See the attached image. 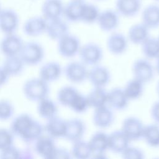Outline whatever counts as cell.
Returning a JSON list of instances; mask_svg holds the SVG:
<instances>
[{"instance_id": "43", "label": "cell", "mask_w": 159, "mask_h": 159, "mask_svg": "<svg viewBox=\"0 0 159 159\" xmlns=\"http://www.w3.org/2000/svg\"><path fill=\"white\" fill-rule=\"evenodd\" d=\"M20 150L14 145L9 147L0 151V158H19Z\"/></svg>"}, {"instance_id": "16", "label": "cell", "mask_w": 159, "mask_h": 159, "mask_svg": "<svg viewBox=\"0 0 159 159\" xmlns=\"http://www.w3.org/2000/svg\"><path fill=\"white\" fill-rule=\"evenodd\" d=\"M64 6L61 0H45L41 7L42 16L47 21L61 18Z\"/></svg>"}, {"instance_id": "7", "label": "cell", "mask_w": 159, "mask_h": 159, "mask_svg": "<svg viewBox=\"0 0 159 159\" xmlns=\"http://www.w3.org/2000/svg\"><path fill=\"white\" fill-rule=\"evenodd\" d=\"M19 25V17L16 11L11 8L0 11V30L5 35L15 34Z\"/></svg>"}, {"instance_id": "48", "label": "cell", "mask_w": 159, "mask_h": 159, "mask_svg": "<svg viewBox=\"0 0 159 159\" xmlns=\"http://www.w3.org/2000/svg\"><path fill=\"white\" fill-rule=\"evenodd\" d=\"M155 60H156V63H155V70H156L157 73L159 75V57Z\"/></svg>"}, {"instance_id": "24", "label": "cell", "mask_w": 159, "mask_h": 159, "mask_svg": "<svg viewBox=\"0 0 159 159\" xmlns=\"http://www.w3.org/2000/svg\"><path fill=\"white\" fill-rule=\"evenodd\" d=\"M84 2L83 0H71L64 6L63 16L70 22L81 21Z\"/></svg>"}, {"instance_id": "40", "label": "cell", "mask_w": 159, "mask_h": 159, "mask_svg": "<svg viewBox=\"0 0 159 159\" xmlns=\"http://www.w3.org/2000/svg\"><path fill=\"white\" fill-rule=\"evenodd\" d=\"M14 114V107L8 100H0V120L10 119Z\"/></svg>"}, {"instance_id": "21", "label": "cell", "mask_w": 159, "mask_h": 159, "mask_svg": "<svg viewBox=\"0 0 159 159\" xmlns=\"http://www.w3.org/2000/svg\"><path fill=\"white\" fill-rule=\"evenodd\" d=\"M60 64L57 61H51L44 63L39 69V78L48 83L58 80L62 73Z\"/></svg>"}, {"instance_id": "17", "label": "cell", "mask_w": 159, "mask_h": 159, "mask_svg": "<svg viewBox=\"0 0 159 159\" xmlns=\"http://www.w3.org/2000/svg\"><path fill=\"white\" fill-rule=\"evenodd\" d=\"M129 102L123 88L116 87L107 92V104L112 109L124 111L128 107Z\"/></svg>"}, {"instance_id": "28", "label": "cell", "mask_w": 159, "mask_h": 159, "mask_svg": "<svg viewBox=\"0 0 159 159\" xmlns=\"http://www.w3.org/2000/svg\"><path fill=\"white\" fill-rule=\"evenodd\" d=\"M37 112L40 117L46 120L57 116L58 107L57 104L48 97L37 102Z\"/></svg>"}, {"instance_id": "3", "label": "cell", "mask_w": 159, "mask_h": 159, "mask_svg": "<svg viewBox=\"0 0 159 159\" xmlns=\"http://www.w3.org/2000/svg\"><path fill=\"white\" fill-rule=\"evenodd\" d=\"M80 61L86 66L98 65L103 58V50L101 46L89 42L81 46L78 54Z\"/></svg>"}, {"instance_id": "26", "label": "cell", "mask_w": 159, "mask_h": 159, "mask_svg": "<svg viewBox=\"0 0 159 159\" xmlns=\"http://www.w3.org/2000/svg\"><path fill=\"white\" fill-rule=\"evenodd\" d=\"M142 23L149 29L159 27V6L150 4L147 6L142 14Z\"/></svg>"}, {"instance_id": "36", "label": "cell", "mask_w": 159, "mask_h": 159, "mask_svg": "<svg viewBox=\"0 0 159 159\" xmlns=\"http://www.w3.org/2000/svg\"><path fill=\"white\" fill-rule=\"evenodd\" d=\"M79 91L73 86H65L61 87L57 94L58 103L65 107H70L71 102Z\"/></svg>"}, {"instance_id": "45", "label": "cell", "mask_w": 159, "mask_h": 159, "mask_svg": "<svg viewBox=\"0 0 159 159\" xmlns=\"http://www.w3.org/2000/svg\"><path fill=\"white\" fill-rule=\"evenodd\" d=\"M150 115L155 123L159 124V101H156L152 106Z\"/></svg>"}, {"instance_id": "31", "label": "cell", "mask_w": 159, "mask_h": 159, "mask_svg": "<svg viewBox=\"0 0 159 159\" xmlns=\"http://www.w3.org/2000/svg\"><path fill=\"white\" fill-rule=\"evenodd\" d=\"M93 153H105L108 150V135L102 131L93 134L88 141Z\"/></svg>"}, {"instance_id": "47", "label": "cell", "mask_w": 159, "mask_h": 159, "mask_svg": "<svg viewBox=\"0 0 159 159\" xmlns=\"http://www.w3.org/2000/svg\"><path fill=\"white\" fill-rule=\"evenodd\" d=\"M32 151L29 148H25L23 150H20L19 158H33Z\"/></svg>"}, {"instance_id": "33", "label": "cell", "mask_w": 159, "mask_h": 159, "mask_svg": "<svg viewBox=\"0 0 159 159\" xmlns=\"http://www.w3.org/2000/svg\"><path fill=\"white\" fill-rule=\"evenodd\" d=\"M70 153L72 158L78 159H87L91 158L93 155L89 142L83 139L73 142Z\"/></svg>"}, {"instance_id": "22", "label": "cell", "mask_w": 159, "mask_h": 159, "mask_svg": "<svg viewBox=\"0 0 159 159\" xmlns=\"http://www.w3.org/2000/svg\"><path fill=\"white\" fill-rule=\"evenodd\" d=\"M66 120L55 116L47 120L44 125L45 132L54 139L64 138L66 129Z\"/></svg>"}, {"instance_id": "2", "label": "cell", "mask_w": 159, "mask_h": 159, "mask_svg": "<svg viewBox=\"0 0 159 159\" xmlns=\"http://www.w3.org/2000/svg\"><path fill=\"white\" fill-rule=\"evenodd\" d=\"M19 55L25 65L35 66L43 60L45 51L41 44L37 42L30 41L24 43Z\"/></svg>"}, {"instance_id": "32", "label": "cell", "mask_w": 159, "mask_h": 159, "mask_svg": "<svg viewBox=\"0 0 159 159\" xmlns=\"http://www.w3.org/2000/svg\"><path fill=\"white\" fill-rule=\"evenodd\" d=\"M123 89L129 101L137 100L143 94L144 83L134 78L127 82Z\"/></svg>"}, {"instance_id": "29", "label": "cell", "mask_w": 159, "mask_h": 159, "mask_svg": "<svg viewBox=\"0 0 159 159\" xmlns=\"http://www.w3.org/2000/svg\"><path fill=\"white\" fill-rule=\"evenodd\" d=\"M25 64L19 55L7 57L4 60L2 68L10 76H16L22 73Z\"/></svg>"}, {"instance_id": "34", "label": "cell", "mask_w": 159, "mask_h": 159, "mask_svg": "<svg viewBox=\"0 0 159 159\" xmlns=\"http://www.w3.org/2000/svg\"><path fill=\"white\" fill-rule=\"evenodd\" d=\"M142 139L148 146L159 147V124L155 123L145 125Z\"/></svg>"}, {"instance_id": "1", "label": "cell", "mask_w": 159, "mask_h": 159, "mask_svg": "<svg viewBox=\"0 0 159 159\" xmlns=\"http://www.w3.org/2000/svg\"><path fill=\"white\" fill-rule=\"evenodd\" d=\"M25 97L32 102L39 101L47 98L50 93L48 83L40 78H33L27 80L22 88Z\"/></svg>"}, {"instance_id": "42", "label": "cell", "mask_w": 159, "mask_h": 159, "mask_svg": "<svg viewBox=\"0 0 159 159\" xmlns=\"http://www.w3.org/2000/svg\"><path fill=\"white\" fill-rule=\"evenodd\" d=\"M121 155L125 159H143L145 158V153L142 149L130 145L121 153Z\"/></svg>"}, {"instance_id": "13", "label": "cell", "mask_w": 159, "mask_h": 159, "mask_svg": "<svg viewBox=\"0 0 159 159\" xmlns=\"http://www.w3.org/2000/svg\"><path fill=\"white\" fill-rule=\"evenodd\" d=\"M47 20L42 16H34L26 20L23 25L24 33L29 37H38L45 33Z\"/></svg>"}, {"instance_id": "14", "label": "cell", "mask_w": 159, "mask_h": 159, "mask_svg": "<svg viewBox=\"0 0 159 159\" xmlns=\"http://www.w3.org/2000/svg\"><path fill=\"white\" fill-rule=\"evenodd\" d=\"M119 14L116 11L107 9L100 12L97 22L101 30L109 32L114 30L119 25Z\"/></svg>"}, {"instance_id": "44", "label": "cell", "mask_w": 159, "mask_h": 159, "mask_svg": "<svg viewBox=\"0 0 159 159\" xmlns=\"http://www.w3.org/2000/svg\"><path fill=\"white\" fill-rule=\"evenodd\" d=\"M72 158L70 152L64 148L56 147L52 159H68Z\"/></svg>"}, {"instance_id": "8", "label": "cell", "mask_w": 159, "mask_h": 159, "mask_svg": "<svg viewBox=\"0 0 159 159\" xmlns=\"http://www.w3.org/2000/svg\"><path fill=\"white\" fill-rule=\"evenodd\" d=\"M145 125L140 119L134 116L126 117L122 122L121 130L131 141L142 139Z\"/></svg>"}, {"instance_id": "52", "label": "cell", "mask_w": 159, "mask_h": 159, "mask_svg": "<svg viewBox=\"0 0 159 159\" xmlns=\"http://www.w3.org/2000/svg\"><path fill=\"white\" fill-rule=\"evenodd\" d=\"M155 1H159V0H155Z\"/></svg>"}, {"instance_id": "38", "label": "cell", "mask_w": 159, "mask_h": 159, "mask_svg": "<svg viewBox=\"0 0 159 159\" xmlns=\"http://www.w3.org/2000/svg\"><path fill=\"white\" fill-rule=\"evenodd\" d=\"M99 14V9L96 6L84 2L81 21L86 24H93L97 22Z\"/></svg>"}, {"instance_id": "51", "label": "cell", "mask_w": 159, "mask_h": 159, "mask_svg": "<svg viewBox=\"0 0 159 159\" xmlns=\"http://www.w3.org/2000/svg\"><path fill=\"white\" fill-rule=\"evenodd\" d=\"M158 39V40H159V35H158V38H157Z\"/></svg>"}, {"instance_id": "39", "label": "cell", "mask_w": 159, "mask_h": 159, "mask_svg": "<svg viewBox=\"0 0 159 159\" xmlns=\"http://www.w3.org/2000/svg\"><path fill=\"white\" fill-rule=\"evenodd\" d=\"M69 107L73 111L78 114L85 112L89 107L87 96L79 92L73 99Z\"/></svg>"}, {"instance_id": "35", "label": "cell", "mask_w": 159, "mask_h": 159, "mask_svg": "<svg viewBox=\"0 0 159 159\" xmlns=\"http://www.w3.org/2000/svg\"><path fill=\"white\" fill-rule=\"evenodd\" d=\"M142 52L147 59H157L159 57V40L149 37L142 44Z\"/></svg>"}, {"instance_id": "12", "label": "cell", "mask_w": 159, "mask_h": 159, "mask_svg": "<svg viewBox=\"0 0 159 159\" xmlns=\"http://www.w3.org/2000/svg\"><path fill=\"white\" fill-rule=\"evenodd\" d=\"M114 120V112L107 105L94 109L93 122L96 127L100 129L109 128L113 124Z\"/></svg>"}, {"instance_id": "25", "label": "cell", "mask_w": 159, "mask_h": 159, "mask_svg": "<svg viewBox=\"0 0 159 159\" xmlns=\"http://www.w3.org/2000/svg\"><path fill=\"white\" fill-rule=\"evenodd\" d=\"M141 8L140 0H116V9L119 15L131 17L138 14Z\"/></svg>"}, {"instance_id": "37", "label": "cell", "mask_w": 159, "mask_h": 159, "mask_svg": "<svg viewBox=\"0 0 159 159\" xmlns=\"http://www.w3.org/2000/svg\"><path fill=\"white\" fill-rule=\"evenodd\" d=\"M44 132V125L34 119L29 129L20 139L26 143H34L39 137L43 135Z\"/></svg>"}, {"instance_id": "6", "label": "cell", "mask_w": 159, "mask_h": 159, "mask_svg": "<svg viewBox=\"0 0 159 159\" xmlns=\"http://www.w3.org/2000/svg\"><path fill=\"white\" fill-rule=\"evenodd\" d=\"M132 71L134 78L144 84L151 81L155 75V68L147 58H139L135 60Z\"/></svg>"}, {"instance_id": "30", "label": "cell", "mask_w": 159, "mask_h": 159, "mask_svg": "<svg viewBox=\"0 0 159 159\" xmlns=\"http://www.w3.org/2000/svg\"><path fill=\"white\" fill-rule=\"evenodd\" d=\"M86 96L89 107L94 109L107 105V92L104 88L93 87Z\"/></svg>"}, {"instance_id": "5", "label": "cell", "mask_w": 159, "mask_h": 159, "mask_svg": "<svg viewBox=\"0 0 159 159\" xmlns=\"http://www.w3.org/2000/svg\"><path fill=\"white\" fill-rule=\"evenodd\" d=\"M63 73L66 78L72 83L80 84L88 80V70L81 61L67 63L63 68Z\"/></svg>"}, {"instance_id": "20", "label": "cell", "mask_w": 159, "mask_h": 159, "mask_svg": "<svg viewBox=\"0 0 159 159\" xmlns=\"http://www.w3.org/2000/svg\"><path fill=\"white\" fill-rule=\"evenodd\" d=\"M45 33L50 39L58 41L69 34V26L61 18L49 20L47 21Z\"/></svg>"}, {"instance_id": "49", "label": "cell", "mask_w": 159, "mask_h": 159, "mask_svg": "<svg viewBox=\"0 0 159 159\" xmlns=\"http://www.w3.org/2000/svg\"><path fill=\"white\" fill-rule=\"evenodd\" d=\"M156 91H157L158 96L159 97V81L157 82V85H156Z\"/></svg>"}, {"instance_id": "41", "label": "cell", "mask_w": 159, "mask_h": 159, "mask_svg": "<svg viewBox=\"0 0 159 159\" xmlns=\"http://www.w3.org/2000/svg\"><path fill=\"white\" fill-rule=\"evenodd\" d=\"M14 137L10 130L0 129V151L13 145Z\"/></svg>"}, {"instance_id": "19", "label": "cell", "mask_w": 159, "mask_h": 159, "mask_svg": "<svg viewBox=\"0 0 159 159\" xmlns=\"http://www.w3.org/2000/svg\"><path fill=\"white\" fill-rule=\"evenodd\" d=\"M35 153L42 158L52 159L56 148L55 139L48 135H42L34 143Z\"/></svg>"}, {"instance_id": "4", "label": "cell", "mask_w": 159, "mask_h": 159, "mask_svg": "<svg viewBox=\"0 0 159 159\" xmlns=\"http://www.w3.org/2000/svg\"><path fill=\"white\" fill-rule=\"evenodd\" d=\"M81 47L80 39L75 35L68 34L57 41V50L62 57L70 58L78 54Z\"/></svg>"}, {"instance_id": "46", "label": "cell", "mask_w": 159, "mask_h": 159, "mask_svg": "<svg viewBox=\"0 0 159 159\" xmlns=\"http://www.w3.org/2000/svg\"><path fill=\"white\" fill-rule=\"evenodd\" d=\"M9 78V76L6 72L2 66L0 67V87L7 83Z\"/></svg>"}, {"instance_id": "11", "label": "cell", "mask_w": 159, "mask_h": 159, "mask_svg": "<svg viewBox=\"0 0 159 159\" xmlns=\"http://www.w3.org/2000/svg\"><path fill=\"white\" fill-rule=\"evenodd\" d=\"M84 122L80 118H73L66 121V129L64 139L74 142L83 139L86 132Z\"/></svg>"}, {"instance_id": "23", "label": "cell", "mask_w": 159, "mask_h": 159, "mask_svg": "<svg viewBox=\"0 0 159 159\" xmlns=\"http://www.w3.org/2000/svg\"><path fill=\"white\" fill-rule=\"evenodd\" d=\"M34 120L32 116L28 114H20L12 120L10 125V130L14 136L19 137L21 139L29 129Z\"/></svg>"}, {"instance_id": "18", "label": "cell", "mask_w": 159, "mask_h": 159, "mask_svg": "<svg viewBox=\"0 0 159 159\" xmlns=\"http://www.w3.org/2000/svg\"><path fill=\"white\" fill-rule=\"evenodd\" d=\"M107 48L109 52L114 55L124 53L128 48V39L119 32L111 34L107 39Z\"/></svg>"}, {"instance_id": "10", "label": "cell", "mask_w": 159, "mask_h": 159, "mask_svg": "<svg viewBox=\"0 0 159 159\" xmlns=\"http://www.w3.org/2000/svg\"><path fill=\"white\" fill-rule=\"evenodd\" d=\"M24 43L21 37L16 34L5 35L1 41L0 50L6 57L19 55Z\"/></svg>"}, {"instance_id": "9", "label": "cell", "mask_w": 159, "mask_h": 159, "mask_svg": "<svg viewBox=\"0 0 159 159\" xmlns=\"http://www.w3.org/2000/svg\"><path fill=\"white\" fill-rule=\"evenodd\" d=\"M111 74L109 70L105 66L96 65L88 70V80L97 88H105L110 83Z\"/></svg>"}, {"instance_id": "27", "label": "cell", "mask_w": 159, "mask_h": 159, "mask_svg": "<svg viewBox=\"0 0 159 159\" xmlns=\"http://www.w3.org/2000/svg\"><path fill=\"white\" fill-rule=\"evenodd\" d=\"M149 37V29L142 22L132 25L128 31V40L135 45H141Z\"/></svg>"}, {"instance_id": "15", "label": "cell", "mask_w": 159, "mask_h": 159, "mask_svg": "<svg viewBox=\"0 0 159 159\" xmlns=\"http://www.w3.org/2000/svg\"><path fill=\"white\" fill-rule=\"evenodd\" d=\"M130 140L124 132L116 130L108 135V150L115 153L121 154L129 146Z\"/></svg>"}, {"instance_id": "50", "label": "cell", "mask_w": 159, "mask_h": 159, "mask_svg": "<svg viewBox=\"0 0 159 159\" xmlns=\"http://www.w3.org/2000/svg\"><path fill=\"white\" fill-rule=\"evenodd\" d=\"M1 9H2V8H1V3H0V11H1Z\"/></svg>"}]
</instances>
